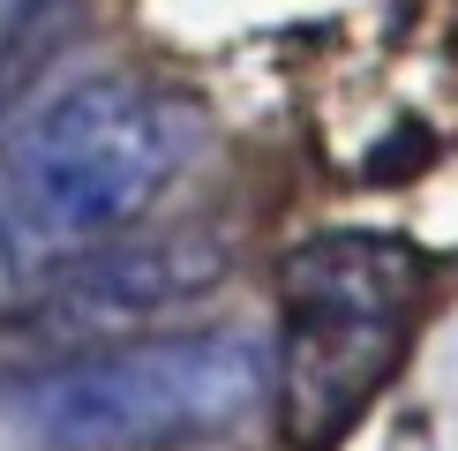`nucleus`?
Segmentation results:
<instances>
[{
    "label": "nucleus",
    "mask_w": 458,
    "mask_h": 451,
    "mask_svg": "<svg viewBox=\"0 0 458 451\" xmlns=\"http://www.w3.org/2000/svg\"><path fill=\"white\" fill-rule=\"evenodd\" d=\"M203 121L143 75H90L0 143V271H61L181 181Z\"/></svg>",
    "instance_id": "1"
},
{
    "label": "nucleus",
    "mask_w": 458,
    "mask_h": 451,
    "mask_svg": "<svg viewBox=\"0 0 458 451\" xmlns=\"http://www.w3.org/2000/svg\"><path fill=\"white\" fill-rule=\"evenodd\" d=\"M0 406L46 451H174L211 444L263 406V346L248 331L90 338L0 376Z\"/></svg>",
    "instance_id": "2"
},
{
    "label": "nucleus",
    "mask_w": 458,
    "mask_h": 451,
    "mask_svg": "<svg viewBox=\"0 0 458 451\" xmlns=\"http://www.w3.org/2000/svg\"><path fill=\"white\" fill-rule=\"evenodd\" d=\"M428 263L398 234H309L278 263V421L323 451L398 369Z\"/></svg>",
    "instance_id": "3"
},
{
    "label": "nucleus",
    "mask_w": 458,
    "mask_h": 451,
    "mask_svg": "<svg viewBox=\"0 0 458 451\" xmlns=\"http://www.w3.org/2000/svg\"><path fill=\"white\" fill-rule=\"evenodd\" d=\"M225 278V249L203 234H158L143 249H106L83 271L61 278V294L46 301V324L61 331H113V324H143L165 316L181 301L211 294Z\"/></svg>",
    "instance_id": "4"
}]
</instances>
